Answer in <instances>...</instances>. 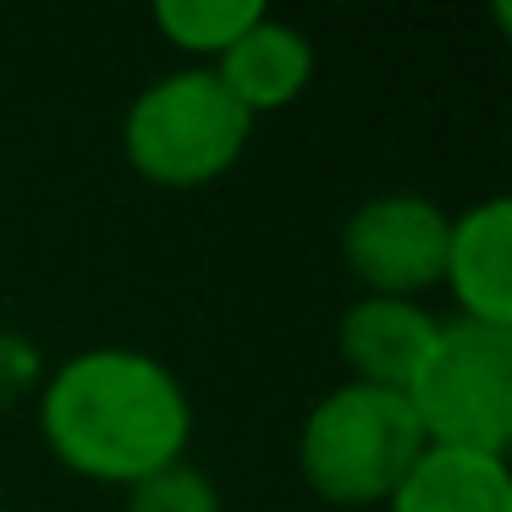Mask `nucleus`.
Here are the masks:
<instances>
[{
  "label": "nucleus",
  "mask_w": 512,
  "mask_h": 512,
  "mask_svg": "<svg viewBox=\"0 0 512 512\" xmlns=\"http://www.w3.org/2000/svg\"><path fill=\"white\" fill-rule=\"evenodd\" d=\"M39 435L61 468L127 490L182 463L193 441V408L160 358L138 347H89L45 380Z\"/></svg>",
  "instance_id": "nucleus-1"
},
{
  "label": "nucleus",
  "mask_w": 512,
  "mask_h": 512,
  "mask_svg": "<svg viewBox=\"0 0 512 512\" xmlns=\"http://www.w3.org/2000/svg\"><path fill=\"white\" fill-rule=\"evenodd\" d=\"M424 435L402 391L342 380L309 408L298 435L303 485L325 507H386L391 490L419 463Z\"/></svg>",
  "instance_id": "nucleus-2"
},
{
  "label": "nucleus",
  "mask_w": 512,
  "mask_h": 512,
  "mask_svg": "<svg viewBox=\"0 0 512 512\" xmlns=\"http://www.w3.org/2000/svg\"><path fill=\"white\" fill-rule=\"evenodd\" d=\"M254 116L221 89L210 67L155 78L122 122L127 166L155 188H210L243 160Z\"/></svg>",
  "instance_id": "nucleus-3"
},
{
  "label": "nucleus",
  "mask_w": 512,
  "mask_h": 512,
  "mask_svg": "<svg viewBox=\"0 0 512 512\" xmlns=\"http://www.w3.org/2000/svg\"><path fill=\"white\" fill-rule=\"evenodd\" d=\"M424 446L507 457L512 441V331L446 320L402 386Z\"/></svg>",
  "instance_id": "nucleus-4"
},
{
  "label": "nucleus",
  "mask_w": 512,
  "mask_h": 512,
  "mask_svg": "<svg viewBox=\"0 0 512 512\" xmlns=\"http://www.w3.org/2000/svg\"><path fill=\"white\" fill-rule=\"evenodd\" d=\"M452 215L424 193H380L364 199L342 226V259L364 298H408L441 287Z\"/></svg>",
  "instance_id": "nucleus-5"
},
{
  "label": "nucleus",
  "mask_w": 512,
  "mask_h": 512,
  "mask_svg": "<svg viewBox=\"0 0 512 512\" xmlns=\"http://www.w3.org/2000/svg\"><path fill=\"white\" fill-rule=\"evenodd\" d=\"M441 287L457 298V320L512 331V199H485L452 215Z\"/></svg>",
  "instance_id": "nucleus-6"
},
{
  "label": "nucleus",
  "mask_w": 512,
  "mask_h": 512,
  "mask_svg": "<svg viewBox=\"0 0 512 512\" xmlns=\"http://www.w3.org/2000/svg\"><path fill=\"white\" fill-rule=\"evenodd\" d=\"M435 320L424 303L408 298H358L336 325V353L347 364L353 386H380V391H402L419 369V358L430 353Z\"/></svg>",
  "instance_id": "nucleus-7"
},
{
  "label": "nucleus",
  "mask_w": 512,
  "mask_h": 512,
  "mask_svg": "<svg viewBox=\"0 0 512 512\" xmlns=\"http://www.w3.org/2000/svg\"><path fill=\"white\" fill-rule=\"evenodd\" d=\"M215 78L221 89L243 105L248 116H265V111H287L314 78V45L303 28L281 23V17H259L243 39L226 45V56L215 61Z\"/></svg>",
  "instance_id": "nucleus-8"
},
{
  "label": "nucleus",
  "mask_w": 512,
  "mask_h": 512,
  "mask_svg": "<svg viewBox=\"0 0 512 512\" xmlns=\"http://www.w3.org/2000/svg\"><path fill=\"white\" fill-rule=\"evenodd\" d=\"M386 512H512V468L490 452L424 446Z\"/></svg>",
  "instance_id": "nucleus-9"
},
{
  "label": "nucleus",
  "mask_w": 512,
  "mask_h": 512,
  "mask_svg": "<svg viewBox=\"0 0 512 512\" xmlns=\"http://www.w3.org/2000/svg\"><path fill=\"white\" fill-rule=\"evenodd\" d=\"M259 17H265L259 0H160L155 6V28L171 39V50L193 56L199 67H215L226 45L243 39Z\"/></svg>",
  "instance_id": "nucleus-10"
},
{
  "label": "nucleus",
  "mask_w": 512,
  "mask_h": 512,
  "mask_svg": "<svg viewBox=\"0 0 512 512\" xmlns=\"http://www.w3.org/2000/svg\"><path fill=\"white\" fill-rule=\"evenodd\" d=\"M127 512H221V490L204 468L182 457V463L127 485Z\"/></svg>",
  "instance_id": "nucleus-11"
}]
</instances>
